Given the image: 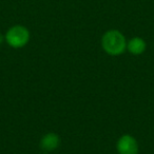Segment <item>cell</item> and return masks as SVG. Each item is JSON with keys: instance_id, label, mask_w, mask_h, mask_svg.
Returning a JSON list of instances; mask_svg holds the SVG:
<instances>
[{"instance_id": "1", "label": "cell", "mask_w": 154, "mask_h": 154, "mask_svg": "<svg viewBox=\"0 0 154 154\" xmlns=\"http://www.w3.org/2000/svg\"><path fill=\"white\" fill-rule=\"evenodd\" d=\"M101 48L110 56H119L127 50V39L118 30H109L101 37Z\"/></svg>"}, {"instance_id": "2", "label": "cell", "mask_w": 154, "mask_h": 154, "mask_svg": "<svg viewBox=\"0 0 154 154\" xmlns=\"http://www.w3.org/2000/svg\"><path fill=\"white\" fill-rule=\"evenodd\" d=\"M5 42L13 49H21L29 43L31 38L30 31L21 24L13 26L7 31L5 35Z\"/></svg>"}, {"instance_id": "3", "label": "cell", "mask_w": 154, "mask_h": 154, "mask_svg": "<svg viewBox=\"0 0 154 154\" xmlns=\"http://www.w3.org/2000/svg\"><path fill=\"white\" fill-rule=\"evenodd\" d=\"M118 154H138L139 146L136 138L130 134H124L116 143Z\"/></svg>"}, {"instance_id": "4", "label": "cell", "mask_w": 154, "mask_h": 154, "mask_svg": "<svg viewBox=\"0 0 154 154\" xmlns=\"http://www.w3.org/2000/svg\"><path fill=\"white\" fill-rule=\"evenodd\" d=\"M60 145V137L58 134L54 132H49L45 134L40 139V149L45 152H52L56 150Z\"/></svg>"}, {"instance_id": "5", "label": "cell", "mask_w": 154, "mask_h": 154, "mask_svg": "<svg viewBox=\"0 0 154 154\" xmlns=\"http://www.w3.org/2000/svg\"><path fill=\"white\" fill-rule=\"evenodd\" d=\"M147 49V43L141 37H133L127 41V50L132 55H141Z\"/></svg>"}, {"instance_id": "6", "label": "cell", "mask_w": 154, "mask_h": 154, "mask_svg": "<svg viewBox=\"0 0 154 154\" xmlns=\"http://www.w3.org/2000/svg\"><path fill=\"white\" fill-rule=\"evenodd\" d=\"M5 36H3L2 34H1V33H0V45H2L3 42H5Z\"/></svg>"}, {"instance_id": "7", "label": "cell", "mask_w": 154, "mask_h": 154, "mask_svg": "<svg viewBox=\"0 0 154 154\" xmlns=\"http://www.w3.org/2000/svg\"><path fill=\"white\" fill-rule=\"evenodd\" d=\"M41 154H48V153H47V152H45V153H41Z\"/></svg>"}]
</instances>
